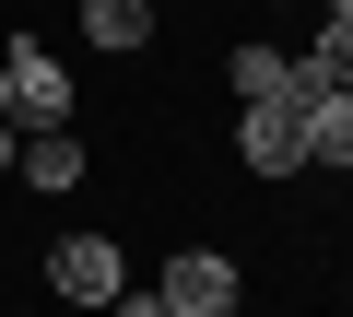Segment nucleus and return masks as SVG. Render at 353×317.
I'll list each match as a JSON object with an SVG mask.
<instances>
[{
	"mask_svg": "<svg viewBox=\"0 0 353 317\" xmlns=\"http://www.w3.org/2000/svg\"><path fill=\"white\" fill-rule=\"evenodd\" d=\"M236 153H248V177H294L306 165V106L294 94H248L236 106Z\"/></svg>",
	"mask_w": 353,
	"mask_h": 317,
	"instance_id": "obj_2",
	"label": "nucleus"
},
{
	"mask_svg": "<svg viewBox=\"0 0 353 317\" xmlns=\"http://www.w3.org/2000/svg\"><path fill=\"white\" fill-rule=\"evenodd\" d=\"M106 317H176V305H165L153 282H118V294H106Z\"/></svg>",
	"mask_w": 353,
	"mask_h": 317,
	"instance_id": "obj_10",
	"label": "nucleus"
},
{
	"mask_svg": "<svg viewBox=\"0 0 353 317\" xmlns=\"http://www.w3.org/2000/svg\"><path fill=\"white\" fill-rule=\"evenodd\" d=\"M224 83H236V106H248V94H294V59H283V47H236Z\"/></svg>",
	"mask_w": 353,
	"mask_h": 317,
	"instance_id": "obj_9",
	"label": "nucleus"
},
{
	"mask_svg": "<svg viewBox=\"0 0 353 317\" xmlns=\"http://www.w3.org/2000/svg\"><path fill=\"white\" fill-rule=\"evenodd\" d=\"M118 282H130V270H118L106 235H59V247H48V294H59V305H106Z\"/></svg>",
	"mask_w": 353,
	"mask_h": 317,
	"instance_id": "obj_4",
	"label": "nucleus"
},
{
	"mask_svg": "<svg viewBox=\"0 0 353 317\" xmlns=\"http://www.w3.org/2000/svg\"><path fill=\"white\" fill-rule=\"evenodd\" d=\"M0 118H12V129H71V71L48 47H12V59H0Z\"/></svg>",
	"mask_w": 353,
	"mask_h": 317,
	"instance_id": "obj_1",
	"label": "nucleus"
},
{
	"mask_svg": "<svg viewBox=\"0 0 353 317\" xmlns=\"http://www.w3.org/2000/svg\"><path fill=\"white\" fill-rule=\"evenodd\" d=\"M306 165H341V177H353V94H341V83L306 94Z\"/></svg>",
	"mask_w": 353,
	"mask_h": 317,
	"instance_id": "obj_7",
	"label": "nucleus"
},
{
	"mask_svg": "<svg viewBox=\"0 0 353 317\" xmlns=\"http://www.w3.org/2000/svg\"><path fill=\"white\" fill-rule=\"evenodd\" d=\"M330 12H353V0H330Z\"/></svg>",
	"mask_w": 353,
	"mask_h": 317,
	"instance_id": "obj_11",
	"label": "nucleus"
},
{
	"mask_svg": "<svg viewBox=\"0 0 353 317\" xmlns=\"http://www.w3.org/2000/svg\"><path fill=\"white\" fill-rule=\"evenodd\" d=\"M330 83L353 94V12H330V24H318V47L294 59V106H306V94H330Z\"/></svg>",
	"mask_w": 353,
	"mask_h": 317,
	"instance_id": "obj_5",
	"label": "nucleus"
},
{
	"mask_svg": "<svg viewBox=\"0 0 353 317\" xmlns=\"http://www.w3.org/2000/svg\"><path fill=\"white\" fill-rule=\"evenodd\" d=\"M12 165H24V188H48V200H59V188H83V141H71V129H24Z\"/></svg>",
	"mask_w": 353,
	"mask_h": 317,
	"instance_id": "obj_6",
	"label": "nucleus"
},
{
	"mask_svg": "<svg viewBox=\"0 0 353 317\" xmlns=\"http://www.w3.org/2000/svg\"><path fill=\"white\" fill-rule=\"evenodd\" d=\"M83 36L106 59H130V47H153V12H141V0H83Z\"/></svg>",
	"mask_w": 353,
	"mask_h": 317,
	"instance_id": "obj_8",
	"label": "nucleus"
},
{
	"mask_svg": "<svg viewBox=\"0 0 353 317\" xmlns=\"http://www.w3.org/2000/svg\"><path fill=\"white\" fill-rule=\"evenodd\" d=\"M153 294H165L176 317H236V305H248V282H236V259H212V247H176Z\"/></svg>",
	"mask_w": 353,
	"mask_h": 317,
	"instance_id": "obj_3",
	"label": "nucleus"
}]
</instances>
